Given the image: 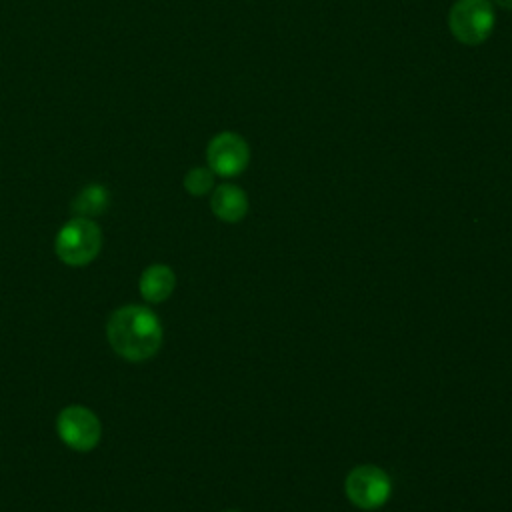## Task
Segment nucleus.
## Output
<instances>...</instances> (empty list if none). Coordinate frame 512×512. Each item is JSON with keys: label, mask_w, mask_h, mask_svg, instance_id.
Segmentation results:
<instances>
[{"label": "nucleus", "mask_w": 512, "mask_h": 512, "mask_svg": "<svg viewBox=\"0 0 512 512\" xmlns=\"http://www.w3.org/2000/svg\"><path fill=\"white\" fill-rule=\"evenodd\" d=\"M110 348L130 362H144L162 346V324L158 316L140 304H126L112 312L106 324Z\"/></svg>", "instance_id": "f257e3e1"}, {"label": "nucleus", "mask_w": 512, "mask_h": 512, "mask_svg": "<svg viewBox=\"0 0 512 512\" xmlns=\"http://www.w3.org/2000/svg\"><path fill=\"white\" fill-rule=\"evenodd\" d=\"M102 248L100 226L92 218L74 216L56 234L54 250L56 256L68 266L90 264Z\"/></svg>", "instance_id": "f03ea898"}, {"label": "nucleus", "mask_w": 512, "mask_h": 512, "mask_svg": "<svg viewBox=\"0 0 512 512\" xmlns=\"http://www.w3.org/2000/svg\"><path fill=\"white\" fill-rule=\"evenodd\" d=\"M494 22L496 14L490 0H456L448 12L452 36L466 46H478L488 40Z\"/></svg>", "instance_id": "7ed1b4c3"}, {"label": "nucleus", "mask_w": 512, "mask_h": 512, "mask_svg": "<svg viewBox=\"0 0 512 512\" xmlns=\"http://www.w3.org/2000/svg\"><path fill=\"white\" fill-rule=\"evenodd\" d=\"M344 492L360 510L382 508L392 494V480L386 470L374 464H360L346 474Z\"/></svg>", "instance_id": "20e7f679"}, {"label": "nucleus", "mask_w": 512, "mask_h": 512, "mask_svg": "<svg viewBox=\"0 0 512 512\" xmlns=\"http://www.w3.org/2000/svg\"><path fill=\"white\" fill-rule=\"evenodd\" d=\"M56 430L60 440L76 452H90L96 448L102 434L98 416L82 404L62 408L56 418Z\"/></svg>", "instance_id": "39448f33"}, {"label": "nucleus", "mask_w": 512, "mask_h": 512, "mask_svg": "<svg viewBox=\"0 0 512 512\" xmlns=\"http://www.w3.org/2000/svg\"><path fill=\"white\" fill-rule=\"evenodd\" d=\"M208 168L222 178H234L242 174L250 164L248 142L230 130L216 134L206 146Z\"/></svg>", "instance_id": "423d86ee"}, {"label": "nucleus", "mask_w": 512, "mask_h": 512, "mask_svg": "<svg viewBox=\"0 0 512 512\" xmlns=\"http://www.w3.org/2000/svg\"><path fill=\"white\" fill-rule=\"evenodd\" d=\"M210 210L218 220L236 224L248 214V196L236 184H220L212 190Z\"/></svg>", "instance_id": "0eeeda50"}, {"label": "nucleus", "mask_w": 512, "mask_h": 512, "mask_svg": "<svg viewBox=\"0 0 512 512\" xmlns=\"http://www.w3.org/2000/svg\"><path fill=\"white\" fill-rule=\"evenodd\" d=\"M176 288V274L166 264H150L138 282V290L146 302L160 304L172 296Z\"/></svg>", "instance_id": "6e6552de"}, {"label": "nucleus", "mask_w": 512, "mask_h": 512, "mask_svg": "<svg viewBox=\"0 0 512 512\" xmlns=\"http://www.w3.org/2000/svg\"><path fill=\"white\" fill-rule=\"evenodd\" d=\"M108 206V190L102 184H90L72 202V212L82 218L96 216Z\"/></svg>", "instance_id": "1a4fd4ad"}, {"label": "nucleus", "mask_w": 512, "mask_h": 512, "mask_svg": "<svg viewBox=\"0 0 512 512\" xmlns=\"http://www.w3.org/2000/svg\"><path fill=\"white\" fill-rule=\"evenodd\" d=\"M214 176L208 166H194L184 176V188L192 196H204L214 190Z\"/></svg>", "instance_id": "9d476101"}, {"label": "nucleus", "mask_w": 512, "mask_h": 512, "mask_svg": "<svg viewBox=\"0 0 512 512\" xmlns=\"http://www.w3.org/2000/svg\"><path fill=\"white\" fill-rule=\"evenodd\" d=\"M496 4L506 8V10H512V0H496Z\"/></svg>", "instance_id": "9b49d317"}, {"label": "nucleus", "mask_w": 512, "mask_h": 512, "mask_svg": "<svg viewBox=\"0 0 512 512\" xmlns=\"http://www.w3.org/2000/svg\"><path fill=\"white\" fill-rule=\"evenodd\" d=\"M228 512H236V510H228Z\"/></svg>", "instance_id": "f8f14e48"}]
</instances>
